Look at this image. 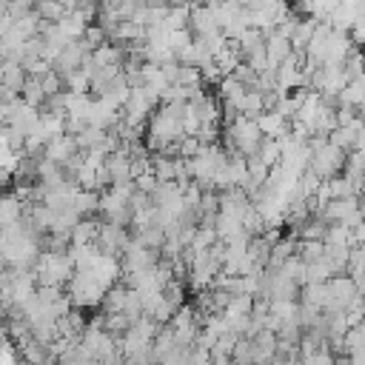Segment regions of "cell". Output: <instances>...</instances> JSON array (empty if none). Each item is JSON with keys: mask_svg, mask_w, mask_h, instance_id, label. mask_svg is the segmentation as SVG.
<instances>
[{"mask_svg": "<svg viewBox=\"0 0 365 365\" xmlns=\"http://www.w3.org/2000/svg\"><path fill=\"white\" fill-rule=\"evenodd\" d=\"M265 143V134L257 123V117H234L228 120V148L231 154H240L245 160H254Z\"/></svg>", "mask_w": 365, "mask_h": 365, "instance_id": "6da1fadb", "label": "cell"}, {"mask_svg": "<svg viewBox=\"0 0 365 365\" xmlns=\"http://www.w3.org/2000/svg\"><path fill=\"white\" fill-rule=\"evenodd\" d=\"M34 274H37V282L40 285H51V288H63L74 279L77 268H74V259L68 251H43L37 265H34Z\"/></svg>", "mask_w": 365, "mask_h": 365, "instance_id": "7a4b0ae2", "label": "cell"}, {"mask_svg": "<svg viewBox=\"0 0 365 365\" xmlns=\"http://www.w3.org/2000/svg\"><path fill=\"white\" fill-rule=\"evenodd\" d=\"M108 291L111 288L103 285L91 271H77L74 279L68 282V291L66 294L71 297V302L77 308H94V305H103V299H106Z\"/></svg>", "mask_w": 365, "mask_h": 365, "instance_id": "3957f363", "label": "cell"}, {"mask_svg": "<svg viewBox=\"0 0 365 365\" xmlns=\"http://www.w3.org/2000/svg\"><path fill=\"white\" fill-rule=\"evenodd\" d=\"M120 262H123V271H125V274H134V271H148V268H154V265L160 262V251H154V248L143 245V242L134 237V240L125 245V251H123Z\"/></svg>", "mask_w": 365, "mask_h": 365, "instance_id": "277c9868", "label": "cell"}, {"mask_svg": "<svg viewBox=\"0 0 365 365\" xmlns=\"http://www.w3.org/2000/svg\"><path fill=\"white\" fill-rule=\"evenodd\" d=\"M77 157H80V145H77V137H74L71 131L54 137V140L46 145V160H51V163H57V165H63V168H71Z\"/></svg>", "mask_w": 365, "mask_h": 365, "instance_id": "5b68a950", "label": "cell"}, {"mask_svg": "<svg viewBox=\"0 0 365 365\" xmlns=\"http://www.w3.org/2000/svg\"><path fill=\"white\" fill-rule=\"evenodd\" d=\"M128 242H131V237L125 234V228H123V225L103 222L94 245H97L103 254H108V257H123V251H125V245H128Z\"/></svg>", "mask_w": 365, "mask_h": 365, "instance_id": "8992f818", "label": "cell"}, {"mask_svg": "<svg viewBox=\"0 0 365 365\" xmlns=\"http://www.w3.org/2000/svg\"><path fill=\"white\" fill-rule=\"evenodd\" d=\"M188 29L194 31V37H211V34L222 31L220 23H217V17H214V9L211 6H202V3H194L191 6V23H188Z\"/></svg>", "mask_w": 365, "mask_h": 365, "instance_id": "52a82bcc", "label": "cell"}, {"mask_svg": "<svg viewBox=\"0 0 365 365\" xmlns=\"http://www.w3.org/2000/svg\"><path fill=\"white\" fill-rule=\"evenodd\" d=\"M265 54H268L271 68H279V66L294 54V46H291V40L282 37L279 31H271V34L265 37Z\"/></svg>", "mask_w": 365, "mask_h": 365, "instance_id": "ba28073f", "label": "cell"}, {"mask_svg": "<svg viewBox=\"0 0 365 365\" xmlns=\"http://www.w3.org/2000/svg\"><path fill=\"white\" fill-rule=\"evenodd\" d=\"M339 106H348V108H365V74L356 77V80H348V86L342 88Z\"/></svg>", "mask_w": 365, "mask_h": 365, "instance_id": "9c48e42d", "label": "cell"}, {"mask_svg": "<svg viewBox=\"0 0 365 365\" xmlns=\"http://www.w3.org/2000/svg\"><path fill=\"white\" fill-rule=\"evenodd\" d=\"M97 234H100V225H97V222L80 220V222L71 228V245H91V242H97Z\"/></svg>", "mask_w": 365, "mask_h": 365, "instance_id": "30bf717a", "label": "cell"}, {"mask_svg": "<svg viewBox=\"0 0 365 365\" xmlns=\"http://www.w3.org/2000/svg\"><path fill=\"white\" fill-rule=\"evenodd\" d=\"M57 365H100L94 356H88L83 348H80V342L77 345H71L68 351H63L60 356H57Z\"/></svg>", "mask_w": 365, "mask_h": 365, "instance_id": "8fae6325", "label": "cell"}, {"mask_svg": "<svg viewBox=\"0 0 365 365\" xmlns=\"http://www.w3.org/2000/svg\"><path fill=\"white\" fill-rule=\"evenodd\" d=\"M251 3H254V0H240V6H245V9H248Z\"/></svg>", "mask_w": 365, "mask_h": 365, "instance_id": "7c38bea8", "label": "cell"}]
</instances>
